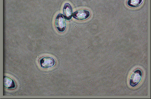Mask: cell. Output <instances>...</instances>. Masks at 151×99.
Segmentation results:
<instances>
[{"mask_svg":"<svg viewBox=\"0 0 151 99\" xmlns=\"http://www.w3.org/2000/svg\"><path fill=\"white\" fill-rule=\"evenodd\" d=\"M143 72L139 69H136L134 71L130 77L129 83L132 87H135L140 83L142 79Z\"/></svg>","mask_w":151,"mask_h":99,"instance_id":"1","label":"cell"},{"mask_svg":"<svg viewBox=\"0 0 151 99\" xmlns=\"http://www.w3.org/2000/svg\"><path fill=\"white\" fill-rule=\"evenodd\" d=\"M55 25L59 32H64L66 28V22L64 15L61 13L58 14L55 19Z\"/></svg>","mask_w":151,"mask_h":99,"instance_id":"2","label":"cell"},{"mask_svg":"<svg viewBox=\"0 0 151 99\" xmlns=\"http://www.w3.org/2000/svg\"><path fill=\"white\" fill-rule=\"evenodd\" d=\"M40 64L41 68L43 69H50L55 66L56 60L52 57L45 56L40 59Z\"/></svg>","mask_w":151,"mask_h":99,"instance_id":"3","label":"cell"},{"mask_svg":"<svg viewBox=\"0 0 151 99\" xmlns=\"http://www.w3.org/2000/svg\"><path fill=\"white\" fill-rule=\"evenodd\" d=\"M91 16L90 12L86 10H80L76 11L73 14L72 16L76 20L83 21L87 20Z\"/></svg>","mask_w":151,"mask_h":99,"instance_id":"4","label":"cell"},{"mask_svg":"<svg viewBox=\"0 0 151 99\" xmlns=\"http://www.w3.org/2000/svg\"><path fill=\"white\" fill-rule=\"evenodd\" d=\"M4 88L9 89H15L17 87L14 80L7 76H4Z\"/></svg>","mask_w":151,"mask_h":99,"instance_id":"5","label":"cell"},{"mask_svg":"<svg viewBox=\"0 0 151 99\" xmlns=\"http://www.w3.org/2000/svg\"><path fill=\"white\" fill-rule=\"evenodd\" d=\"M63 11L65 18L68 21L71 20L73 13V9L70 5L68 3L65 4Z\"/></svg>","mask_w":151,"mask_h":99,"instance_id":"6","label":"cell"},{"mask_svg":"<svg viewBox=\"0 0 151 99\" xmlns=\"http://www.w3.org/2000/svg\"><path fill=\"white\" fill-rule=\"evenodd\" d=\"M143 0H128L127 4L132 8H137L142 4Z\"/></svg>","mask_w":151,"mask_h":99,"instance_id":"7","label":"cell"}]
</instances>
